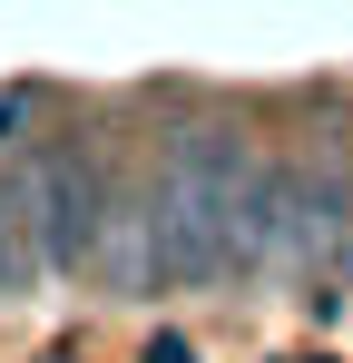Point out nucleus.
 Segmentation results:
<instances>
[{"label": "nucleus", "mask_w": 353, "mask_h": 363, "mask_svg": "<svg viewBox=\"0 0 353 363\" xmlns=\"http://www.w3.org/2000/svg\"><path fill=\"white\" fill-rule=\"evenodd\" d=\"M255 147L235 128H186L157 167V245H167V285H216L245 255V196H255Z\"/></svg>", "instance_id": "f257e3e1"}, {"label": "nucleus", "mask_w": 353, "mask_h": 363, "mask_svg": "<svg viewBox=\"0 0 353 363\" xmlns=\"http://www.w3.org/2000/svg\"><path fill=\"white\" fill-rule=\"evenodd\" d=\"M30 226H40V255L50 275H99V236H108V186L89 167V147H40L30 167Z\"/></svg>", "instance_id": "f03ea898"}, {"label": "nucleus", "mask_w": 353, "mask_h": 363, "mask_svg": "<svg viewBox=\"0 0 353 363\" xmlns=\"http://www.w3.org/2000/svg\"><path fill=\"white\" fill-rule=\"evenodd\" d=\"M99 275H108V295H147L157 275H167V245H157V186H118L108 196V236H99Z\"/></svg>", "instance_id": "7ed1b4c3"}, {"label": "nucleus", "mask_w": 353, "mask_h": 363, "mask_svg": "<svg viewBox=\"0 0 353 363\" xmlns=\"http://www.w3.org/2000/svg\"><path fill=\"white\" fill-rule=\"evenodd\" d=\"M40 275H50V255H40V226H30V186L0 177V304H20Z\"/></svg>", "instance_id": "20e7f679"}, {"label": "nucleus", "mask_w": 353, "mask_h": 363, "mask_svg": "<svg viewBox=\"0 0 353 363\" xmlns=\"http://www.w3.org/2000/svg\"><path fill=\"white\" fill-rule=\"evenodd\" d=\"M147 363H196V344H186V334H157V344H147Z\"/></svg>", "instance_id": "39448f33"}, {"label": "nucleus", "mask_w": 353, "mask_h": 363, "mask_svg": "<svg viewBox=\"0 0 353 363\" xmlns=\"http://www.w3.org/2000/svg\"><path fill=\"white\" fill-rule=\"evenodd\" d=\"M334 265L353 275V186H344V255H334Z\"/></svg>", "instance_id": "423d86ee"}, {"label": "nucleus", "mask_w": 353, "mask_h": 363, "mask_svg": "<svg viewBox=\"0 0 353 363\" xmlns=\"http://www.w3.org/2000/svg\"><path fill=\"white\" fill-rule=\"evenodd\" d=\"M10 128H20V108H10V99H0V138H10Z\"/></svg>", "instance_id": "0eeeda50"}]
</instances>
